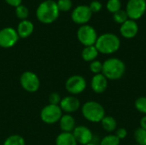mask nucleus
<instances>
[{
  "label": "nucleus",
  "instance_id": "72a5a7b5",
  "mask_svg": "<svg viewBox=\"0 0 146 145\" xmlns=\"http://www.w3.org/2000/svg\"><path fill=\"white\" fill-rule=\"evenodd\" d=\"M139 123H140V127L143 128V129H145L146 131V115L143 116V117L141 118Z\"/></svg>",
  "mask_w": 146,
  "mask_h": 145
},
{
  "label": "nucleus",
  "instance_id": "c9c22d12",
  "mask_svg": "<svg viewBox=\"0 0 146 145\" xmlns=\"http://www.w3.org/2000/svg\"><path fill=\"white\" fill-rule=\"evenodd\" d=\"M134 145H138V144H134Z\"/></svg>",
  "mask_w": 146,
  "mask_h": 145
},
{
  "label": "nucleus",
  "instance_id": "ddd939ff",
  "mask_svg": "<svg viewBox=\"0 0 146 145\" xmlns=\"http://www.w3.org/2000/svg\"><path fill=\"white\" fill-rule=\"evenodd\" d=\"M59 106L61 109L62 110V112H65L66 114L70 115L79 110L80 107V102L76 97L68 96V97L62 98Z\"/></svg>",
  "mask_w": 146,
  "mask_h": 145
},
{
  "label": "nucleus",
  "instance_id": "f257e3e1",
  "mask_svg": "<svg viewBox=\"0 0 146 145\" xmlns=\"http://www.w3.org/2000/svg\"><path fill=\"white\" fill-rule=\"evenodd\" d=\"M95 47L104 55H111L118 51L121 47V39L115 33L106 32L98 36Z\"/></svg>",
  "mask_w": 146,
  "mask_h": 145
},
{
  "label": "nucleus",
  "instance_id": "39448f33",
  "mask_svg": "<svg viewBox=\"0 0 146 145\" xmlns=\"http://www.w3.org/2000/svg\"><path fill=\"white\" fill-rule=\"evenodd\" d=\"M77 38L78 40L86 46L95 45L97 39L98 38L97 31L94 27L90 25H82L77 31Z\"/></svg>",
  "mask_w": 146,
  "mask_h": 145
},
{
  "label": "nucleus",
  "instance_id": "9d476101",
  "mask_svg": "<svg viewBox=\"0 0 146 145\" xmlns=\"http://www.w3.org/2000/svg\"><path fill=\"white\" fill-rule=\"evenodd\" d=\"M19 36L12 27H4L0 30V47L9 49L13 47L18 41Z\"/></svg>",
  "mask_w": 146,
  "mask_h": 145
},
{
  "label": "nucleus",
  "instance_id": "bb28decb",
  "mask_svg": "<svg viewBox=\"0 0 146 145\" xmlns=\"http://www.w3.org/2000/svg\"><path fill=\"white\" fill-rule=\"evenodd\" d=\"M15 15L17 16V18H19L20 20L23 21V20H27L28 15H29V11H28V9L21 4L19 5L18 7L15 8Z\"/></svg>",
  "mask_w": 146,
  "mask_h": 145
},
{
  "label": "nucleus",
  "instance_id": "0eeeda50",
  "mask_svg": "<svg viewBox=\"0 0 146 145\" xmlns=\"http://www.w3.org/2000/svg\"><path fill=\"white\" fill-rule=\"evenodd\" d=\"M21 87L27 92L33 93L38 91L40 87V79L38 76L31 71L24 72L20 78Z\"/></svg>",
  "mask_w": 146,
  "mask_h": 145
},
{
  "label": "nucleus",
  "instance_id": "7ed1b4c3",
  "mask_svg": "<svg viewBox=\"0 0 146 145\" xmlns=\"http://www.w3.org/2000/svg\"><path fill=\"white\" fill-rule=\"evenodd\" d=\"M59 9L56 2L53 0H45L42 2L36 10L38 20L44 24L54 22L59 16Z\"/></svg>",
  "mask_w": 146,
  "mask_h": 145
},
{
  "label": "nucleus",
  "instance_id": "4468645a",
  "mask_svg": "<svg viewBox=\"0 0 146 145\" xmlns=\"http://www.w3.org/2000/svg\"><path fill=\"white\" fill-rule=\"evenodd\" d=\"M120 32L121 35L125 38H133L139 32V25L137 21L128 19L127 21L121 25Z\"/></svg>",
  "mask_w": 146,
  "mask_h": 145
},
{
  "label": "nucleus",
  "instance_id": "a211bd4d",
  "mask_svg": "<svg viewBox=\"0 0 146 145\" xmlns=\"http://www.w3.org/2000/svg\"><path fill=\"white\" fill-rule=\"evenodd\" d=\"M56 145H78L72 132H61L56 138Z\"/></svg>",
  "mask_w": 146,
  "mask_h": 145
},
{
  "label": "nucleus",
  "instance_id": "1a4fd4ad",
  "mask_svg": "<svg viewBox=\"0 0 146 145\" xmlns=\"http://www.w3.org/2000/svg\"><path fill=\"white\" fill-rule=\"evenodd\" d=\"M86 85L87 84L86 79L78 74L70 76L65 83V88L71 95H78L82 93L86 90Z\"/></svg>",
  "mask_w": 146,
  "mask_h": 145
},
{
  "label": "nucleus",
  "instance_id": "473e14b6",
  "mask_svg": "<svg viewBox=\"0 0 146 145\" xmlns=\"http://www.w3.org/2000/svg\"><path fill=\"white\" fill-rule=\"evenodd\" d=\"M5 2H6L9 5L16 8V7H18L19 5L21 4L22 0H5Z\"/></svg>",
  "mask_w": 146,
  "mask_h": 145
},
{
  "label": "nucleus",
  "instance_id": "f8f14e48",
  "mask_svg": "<svg viewBox=\"0 0 146 145\" xmlns=\"http://www.w3.org/2000/svg\"><path fill=\"white\" fill-rule=\"evenodd\" d=\"M73 135L78 144L86 145L91 144L93 139V134L92 131L85 126H78L73 131Z\"/></svg>",
  "mask_w": 146,
  "mask_h": 145
},
{
  "label": "nucleus",
  "instance_id": "7c9ffc66",
  "mask_svg": "<svg viewBox=\"0 0 146 145\" xmlns=\"http://www.w3.org/2000/svg\"><path fill=\"white\" fill-rule=\"evenodd\" d=\"M102 3L99 2V1H97V0H94L92 2H91L90 5H89V8L91 9V11L92 13H98L99 12L101 9H102Z\"/></svg>",
  "mask_w": 146,
  "mask_h": 145
},
{
  "label": "nucleus",
  "instance_id": "f3484780",
  "mask_svg": "<svg viewBox=\"0 0 146 145\" xmlns=\"http://www.w3.org/2000/svg\"><path fill=\"white\" fill-rule=\"evenodd\" d=\"M33 29H34V26L32 21L28 20H23L21 21V22L18 24L16 32L18 33L19 38H28L33 33Z\"/></svg>",
  "mask_w": 146,
  "mask_h": 145
},
{
  "label": "nucleus",
  "instance_id": "b1692460",
  "mask_svg": "<svg viewBox=\"0 0 146 145\" xmlns=\"http://www.w3.org/2000/svg\"><path fill=\"white\" fill-rule=\"evenodd\" d=\"M128 19H129V18H128V16H127V14L126 10L120 9V10H118L117 12H115V14H113V20H114L116 23H118V24H120V25L123 24V23H124L125 21H127Z\"/></svg>",
  "mask_w": 146,
  "mask_h": 145
},
{
  "label": "nucleus",
  "instance_id": "c756f323",
  "mask_svg": "<svg viewBox=\"0 0 146 145\" xmlns=\"http://www.w3.org/2000/svg\"><path fill=\"white\" fill-rule=\"evenodd\" d=\"M61 96L57 92H52L49 96V104L52 105H59L61 103Z\"/></svg>",
  "mask_w": 146,
  "mask_h": 145
},
{
  "label": "nucleus",
  "instance_id": "6ab92c4d",
  "mask_svg": "<svg viewBox=\"0 0 146 145\" xmlns=\"http://www.w3.org/2000/svg\"><path fill=\"white\" fill-rule=\"evenodd\" d=\"M99 52L98 51L97 48L95 47V45H92V46H86L81 52V57L85 62H92L93 61L96 60V58L98 57Z\"/></svg>",
  "mask_w": 146,
  "mask_h": 145
},
{
  "label": "nucleus",
  "instance_id": "423d86ee",
  "mask_svg": "<svg viewBox=\"0 0 146 145\" xmlns=\"http://www.w3.org/2000/svg\"><path fill=\"white\" fill-rule=\"evenodd\" d=\"M62 116V110L59 105L48 104L44 106L40 112V118L45 124L52 125L59 122Z\"/></svg>",
  "mask_w": 146,
  "mask_h": 145
},
{
  "label": "nucleus",
  "instance_id": "dca6fc26",
  "mask_svg": "<svg viewBox=\"0 0 146 145\" xmlns=\"http://www.w3.org/2000/svg\"><path fill=\"white\" fill-rule=\"evenodd\" d=\"M59 126L62 132H73L76 127L75 119L69 114L62 115L59 121Z\"/></svg>",
  "mask_w": 146,
  "mask_h": 145
},
{
  "label": "nucleus",
  "instance_id": "412c9836",
  "mask_svg": "<svg viewBox=\"0 0 146 145\" xmlns=\"http://www.w3.org/2000/svg\"><path fill=\"white\" fill-rule=\"evenodd\" d=\"M3 145H26V143L21 136L15 134L7 138Z\"/></svg>",
  "mask_w": 146,
  "mask_h": 145
},
{
  "label": "nucleus",
  "instance_id": "2f4dec72",
  "mask_svg": "<svg viewBox=\"0 0 146 145\" xmlns=\"http://www.w3.org/2000/svg\"><path fill=\"white\" fill-rule=\"evenodd\" d=\"M115 135L120 140H121V139H124L127 136V132L125 128L121 127L115 130Z\"/></svg>",
  "mask_w": 146,
  "mask_h": 145
},
{
  "label": "nucleus",
  "instance_id": "aec40b11",
  "mask_svg": "<svg viewBox=\"0 0 146 145\" xmlns=\"http://www.w3.org/2000/svg\"><path fill=\"white\" fill-rule=\"evenodd\" d=\"M100 123H101L103 129L107 132L110 133V132H113L114 131H115L117 129L116 120L110 115H105Z\"/></svg>",
  "mask_w": 146,
  "mask_h": 145
},
{
  "label": "nucleus",
  "instance_id": "a878e982",
  "mask_svg": "<svg viewBox=\"0 0 146 145\" xmlns=\"http://www.w3.org/2000/svg\"><path fill=\"white\" fill-rule=\"evenodd\" d=\"M135 109L141 114L146 115V97H140L134 103Z\"/></svg>",
  "mask_w": 146,
  "mask_h": 145
},
{
  "label": "nucleus",
  "instance_id": "2eb2a0df",
  "mask_svg": "<svg viewBox=\"0 0 146 145\" xmlns=\"http://www.w3.org/2000/svg\"><path fill=\"white\" fill-rule=\"evenodd\" d=\"M91 87L95 93H104L108 88V79L103 73L94 74L91 80Z\"/></svg>",
  "mask_w": 146,
  "mask_h": 145
},
{
  "label": "nucleus",
  "instance_id": "c85d7f7f",
  "mask_svg": "<svg viewBox=\"0 0 146 145\" xmlns=\"http://www.w3.org/2000/svg\"><path fill=\"white\" fill-rule=\"evenodd\" d=\"M90 70L92 73L94 74H98V73H102V70H103V62L98 60H95L92 62H90Z\"/></svg>",
  "mask_w": 146,
  "mask_h": 145
},
{
  "label": "nucleus",
  "instance_id": "9b49d317",
  "mask_svg": "<svg viewBox=\"0 0 146 145\" xmlns=\"http://www.w3.org/2000/svg\"><path fill=\"white\" fill-rule=\"evenodd\" d=\"M92 12L91 11L89 6L79 5L72 12L71 18L72 21L80 25H86L92 18Z\"/></svg>",
  "mask_w": 146,
  "mask_h": 145
},
{
  "label": "nucleus",
  "instance_id": "5701e85b",
  "mask_svg": "<svg viewBox=\"0 0 146 145\" xmlns=\"http://www.w3.org/2000/svg\"><path fill=\"white\" fill-rule=\"evenodd\" d=\"M120 142L121 140L115 134H109L102 138L100 145H120Z\"/></svg>",
  "mask_w": 146,
  "mask_h": 145
},
{
  "label": "nucleus",
  "instance_id": "20e7f679",
  "mask_svg": "<svg viewBox=\"0 0 146 145\" xmlns=\"http://www.w3.org/2000/svg\"><path fill=\"white\" fill-rule=\"evenodd\" d=\"M81 113L83 117L93 123L101 122L105 116V110L103 105L96 101H88L85 103L81 108Z\"/></svg>",
  "mask_w": 146,
  "mask_h": 145
},
{
  "label": "nucleus",
  "instance_id": "393cba45",
  "mask_svg": "<svg viewBox=\"0 0 146 145\" xmlns=\"http://www.w3.org/2000/svg\"><path fill=\"white\" fill-rule=\"evenodd\" d=\"M106 8H107L109 12L115 14L118 10L121 9V0H108L107 4H106Z\"/></svg>",
  "mask_w": 146,
  "mask_h": 145
},
{
  "label": "nucleus",
  "instance_id": "f704fd0d",
  "mask_svg": "<svg viewBox=\"0 0 146 145\" xmlns=\"http://www.w3.org/2000/svg\"><path fill=\"white\" fill-rule=\"evenodd\" d=\"M86 145H97V144H93V143H91V144H86Z\"/></svg>",
  "mask_w": 146,
  "mask_h": 145
},
{
  "label": "nucleus",
  "instance_id": "4be33fe9",
  "mask_svg": "<svg viewBox=\"0 0 146 145\" xmlns=\"http://www.w3.org/2000/svg\"><path fill=\"white\" fill-rule=\"evenodd\" d=\"M134 139L138 145H146V131L140 126L134 132Z\"/></svg>",
  "mask_w": 146,
  "mask_h": 145
},
{
  "label": "nucleus",
  "instance_id": "6e6552de",
  "mask_svg": "<svg viewBox=\"0 0 146 145\" xmlns=\"http://www.w3.org/2000/svg\"><path fill=\"white\" fill-rule=\"evenodd\" d=\"M126 12L129 19L137 21L142 18L146 12V0H128Z\"/></svg>",
  "mask_w": 146,
  "mask_h": 145
},
{
  "label": "nucleus",
  "instance_id": "f03ea898",
  "mask_svg": "<svg viewBox=\"0 0 146 145\" xmlns=\"http://www.w3.org/2000/svg\"><path fill=\"white\" fill-rule=\"evenodd\" d=\"M126 73V64L116 57H110L103 62L102 73L110 80H118L121 79Z\"/></svg>",
  "mask_w": 146,
  "mask_h": 145
},
{
  "label": "nucleus",
  "instance_id": "cd10ccee",
  "mask_svg": "<svg viewBox=\"0 0 146 145\" xmlns=\"http://www.w3.org/2000/svg\"><path fill=\"white\" fill-rule=\"evenodd\" d=\"M56 4L59 11L62 12H67L70 10L73 6V3L71 0H58L56 2Z\"/></svg>",
  "mask_w": 146,
  "mask_h": 145
}]
</instances>
